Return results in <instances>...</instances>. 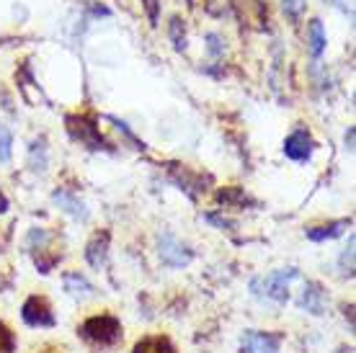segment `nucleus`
I'll list each match as a JSON object with an SVG mask.
<instances>
[{"instance_id": "5701e85b", "label": "nucleus", "mask_w": 356, "mask_h": 353, "mask_svg": "<svg viewBox=\"0 0 356 353\" xmlns=\"http://www.w3.org/2000/svg\"><path fill=\"white\" fill-rule=\"evenodd\" d=\"M325 3H330V6H341L343 0H325Z\"/></svg>"}, {"instance_id": "9d476101", "label": "nucleus", "mask_w": 356, "mask_h": 353, "mask_svg": "<svg viewBox=\"0 0 356 353\" xmlns=\"http://www.w3.org/2000/svg\"><path fill=\"white\" fill-rule=\"evenodd\" d=\"M134 353H176L168 338H145L134 345Z\"/></svg>"}, {"instance_id": "1a4fd4ad", "label": "nucleus", "mask_w": 356, "mask_h": 353, "mask_svg": "<svg viewBox=\"0 0 356 353\" xmlns=\"http://www.w3.org/2000/svg\"><path fill=\"white\" fill-rule=\"evenodd\" d=\"M106 247H108V232H101V235H96V238L90 240L86 258H88V263L93 265V268H101V265H104V261H106Z\"/></svg>"}, {"instance_id": "7ed1b4c3", "label": "nucleus", "mask_w": 356, "mask_h": 353, "mask_svg": "<svg viewBox=\"0 0 356 353\" xmlns=\"http://www.w3.org/2000/svg\"><path fill=\"white\" fill-rule=\"evenodd\" d=\"M312 147H315V142H312L307 129H294L284 140L286 158H292V160H307L312 155Z\"/></svg>"}, {"instance_id": "f3484780", "label": "nucleus", "mask_w": 356, "mask_h": 353, "mask_svg": "<svg viewBox=\"0 0 356 353\" xmlns=\"http://www.w3.org/2000/svg\"><path fill=\"white\" fill-rule=\"evenodd\" d=\"M54 199H57L60 204H65V206H67V212H72L75 217H86V212H83V204H78L75 199H70L67 194H60V191H57V194H54Z\"/></svg>"}, {"instance_id": "423d86ee", "label": "nucleus", "mask_w": 356, "mask_h": 353, "mask_svg": "<svg viewBox=\"0 0 356 353\" xmlns=\"http://www.w3.org/2000/svg\"><path fill=\"white\" fill-rule=\"evenodd\" d=\"M186 247H181L173 238H163L161 240V258L168 265H184L188 263V253H184Z\"/></svg>"}, {"instance_id": "ddd939ff", "label": "nucleus", "mask_w": 356, "mask_h": 353, "mask_svg": "<svg viewBox=\"0 0 356 353\" xmlns=\"http://www.w3.org/2000/svg\"><path fill=\"white\" fill-rule=\"evenodd\" d=\"M302 307H307L310 312H315V315H321V289L318 286H310V292L305 289V297H302Z\"/></svg>"}, {"instance_id": "b1692460", "label": "nucleus", "mask_w": 356, "mask_h": 353, "mask_svg": "<svg viewBox=\"0 0 356 353\" xmlns=\"http://www.w3.org/2000/svg\"><path fill=\"white\" fill-rule=\"evenodd\" d=\"M339 353H351V348H348V351H346V348H341V351Z\"/></svg>"}, {"instance_id": "4be33fe9", "label": "nucleus", "mask_w": 356, "mask_h": 353, "mask_svg": "<svg viewBox=\"0 0 356 353\" xmlns=\"http://www.w3.org/2000/svg\"><path fill=\"white\" fill-rule=\"evenodd\" d=\"M6 209H8V199H6V196L0 194V214L6 212Z\"/></svg>"}, {"instance_id": "2eb2a0df", "label": "nucleus", "mask_w": 356, "mask_h": 353, "mask_svg": "<svg viewBox=\"0 0 356 353\" xmlns=\"http://www.w3.org/2000/svg\"><path fill=\"white\" fill-rule=\"evenodd\" d=\"M65 286H67L72 294H83V297H88V294H90V286L83 281L81 276H72V274L65 276Z\"/></svg>"}, {"instance_id": "f8f14e48", "label": "nucleus", "mask_w": 356, "mask_h": 353, "mask_svg": "<svg viewBox=\"0 0 356 353\" xmlns=\"http://www.w3.org/2000/svg\"><path fill=\"white\" fill-rule=\"evenodd\" d=\"M168 34H170V42H173V47H176L178 52H184V49H186V28H184V21H181L178 16L170 18Z\"/></svg>"}, {"instance_id": "412c9836", "label": "nucleus", "mask_w": 356, "mask_h": 353, "mask_svg": "<svg viewBox=\"0 0 356 353\" xmlns=\"http://www.w3.org/2000/svg\"><path fill=\"white\" fill-rule=\"evenodd\" d=\"M346 145H348V150L354 147V126H351V129L346 132Z\"/></svg>"}, {"instance_id": "39448f33", "label": "nucleus", "mask_w": 356, "mask_h": 353, "mask_svg": "<svg viewBox=\"0 0 356 353\" xmlns=\"http://www.w3.org/2000/svg\"><path fill=\"white\" fill-rule=\"evenodd\" d=\"M24 320L29 325H54L52 309L47 304L44 297H31V299L24 304Z\"/></svg>"}, {"instance_id": "20e7f679", "label": "nucleus", "mask_w": 356, "mask_h": 353, "mask_svg": "<svg viewBox=\"0 0 356 353\" xmlns=\"http://www.w3.org/2000/svg\"><path fill=\"white\" fill-rule=\"evenodd\" d=\"M279 343H282L279 336L250 330V333L243 336V353H276L279 351Z\"/></svg>"}, {"instance_id": "f03ea898", "label": "nucleus", "mask_w": 356, "mask_h": 353, "mask_svg": "<svg viewBox=\"0 0 356 353\" xmlns=\"http://www.w3.org/2000/svg\"><path fill=\"white\" fill-rule=\"evenodd\" d=\"M67 129H70V134L75 140H81L90 150H104L106 147V142H104V137L98 132V126L90 122L88 116H67Z\"/></svg>"}, {"instance_id": "dca6fc26", "label": "nucleus", "mask_w": 356, "mask_h": 353, "mask_svg": "<svg viewBox=\"0 0 356 353\" xmlns=\"http://www.w3.org/2000/svg\"><path fill=\"white\" fill-rule=\"evenodd\" d=\"M305 6L307 0H282V8L289 18H300L305 13Z\"/></svg>"}, {"instance_id": "6ab92c4d", "label": "nucleus", "mask_w": 356, "mask_h": 353, "mask_svg": "<svg viewBox=\"0 0 356 353\" xmlns=\"http://www.w3.org/2000/svg\"><path fill=\"white\" fill-rule=\"evenodd\" d=\"M0 353H13V336L3 322H0Z\"/></svg>"}, {"instance_id": "9b49d317", "label": "nucleus", "mask_w": 356, "mask_h": 353, "mask_svg": "<svg viewBox=\"0 0 356 353\" xmlns=\"http://www.w3.org/2000/svg\"><path fill=\"white\" fill-rule=\"evenodd\" d=\"M348 224H351L348 220H341V222H330V224H325V227H312V230H307V238L310 240L336 238V235H341L343 227H348Z\"/></svg>"}, {"instance_id": "4468645a", "label": "nucleus", "mask_w": 356, "mask_h": 353, "mask_svg": "<svg viewBox=\"0 0 356 353\" xmlns=\"http://www.w3.org/2000/svg\"><path fill=\"white\" fill-rule=\"evenodd\" d=\"M10 145H13V137H10L8 126L0 124V163H8L10 160Z\"/></svg>"}, {"instance_id": "0eeeda50", "label": "nucleus", "mask_w": 356, "mask_h": 353, "mask_svg": "<svg viewBox=\"0 0 356 353\" xmlns=\"http://www.w3.org/2000/svg\"><path fill=\"white\" fill-rule=\"evenodd\" d=\"M307 49H310L312 57H321L323 49H325V31H323L321 18H312L307 24Z\"/></svg>"}, {"instance_id": "aec40b11", "label": "nucleus", "mask_w": 356, "mask_h": 353, "mask_svg": "<svg viewBox=\"0 0 356 353\" xmlns=\"http://www.w3.org/2000/svg\"><path fill=\"white\" fill-rule=\"evenodd\" d=\"M207 42H209V52L212 54L222 52V39H220L217 34H207Z\"/></svg>"}, {"instance_id": "a211bd4d", "label": "nucleus", "mask_w": 356, "mask_h": 353, "mask_svg": "<svg viewBox=\"0 0 356 353\" xmlns=\"http://www.w3.org/2000/svg\"><path fill=\"white\" fill-rule=\"evenodd\" d=\"M145 10H147V18H150L152 26H158V16H161V0H143Z\"/></svg>"}, {"instance_id": "6e6552de", "label": "nucleus", "mask_w": 356, "mask_h": 353, "mask_svg": "<svg viewBox=\"0 0 356 353\" xmlns=\"http://www.w3.org/2000/svg\"><path fill=\"white\" fill-rule=\"evenodd\" d=\"M294 276V271H279V274L268 276L266 281V294L271 297V299H279L284 302L286 299V284H289V279Z\"/></svg>"}, {"instance_id": "f257e3e1", "label": "nucleus", "mask_w": 356, "mask_h": 353, "mask_svg": "<svg viewBox=\"0 0 356 353\" xmlns=\"http://www.w3.org/2000/svg\"><path fill=\"white\" fill-rule=\"evenodd\" d=\"M83 336L88 338V340H93V343L111 345L119 340V336H122V325H119L114 318H108V315L90 318L88 322L83 325Z\"/></svg>"}]
</instances>
